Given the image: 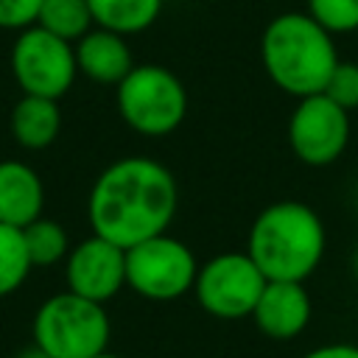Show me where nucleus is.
Instances as JSON below:
<instances>
[{
	"mask_svg": "<svg viewBox=\"0 0 358 358\" xmlns=\"http://www.w3.org/2000/svg\"><path fill=\"white\" fill-rule=\"evenodd\" d=\"M179 210L173 171L145 154L109 162L87 196L90 229L123 249L168 232Z\"/></svg>",
	"mask_w": 358,
	"mask_h": 358,
	"instance_id": "f257e3e1",
	"label": "nucleus"
},
{
	"mask_svg": "<svg viewBox=\"0 0 358 358\" xmlns=\"http://www.w3.org/2000/svg\"><path fill=\"white\" fill-rule=\"evenodd\" d=\"M327 229L322 215L299 201L280 199L266 204L246 235V255L257 263L266 280L305 282L324 260Z\"/></svg>",
	"mask_w": 358,
	"mask_h": 358,
	"instance_id": "f03ea898",
	"label": "nucleus"
},
{
	"mask_svg": "<svg viewBox=\"0 0 358 358\" xmlns=\"http://www.w3.org/2000/svg\"><path fill=\"white\" fill-rule=\"evenodd\" d=\"M260 64L268 81L291 98L322 92L338 64L336 36L308 11H282L260 34Z\"/></svg>",
	"mask_w": 358,
	"mask_h": 358,
	"instance_id": "7ed1b4c3",
	"label": "nucleus"
},
{
	"mask_svg": "<svg viewBox=\"0 0 358 358\" xmlns=\"http://www.w3.org/2000/svg\"><path fill=\"white\" fill-rule=\"evenodd\" d=\"M120 120L140 137H168L187 117V87L165 64L143 62L115 87Z\"/></svg>",
	"mask_w": 358,
	"mask_h": 358,
	"instance_id": "20e7f679",
	"label": "nucleus"
},
{
	"mask_svg": "<svg viewBox=\"0 0 358 358\" xmlns=\"http://www.w3.org/2000/svg\"><path fill=\"white\" fill-rule=\"evenodd\" d=\"M31 333L34 344L50 358H92L109 350L112 322L103 302L64 288L36 308Z\"/></svg>",
	"mask_w": 358,
	"mask_h": 358,
	"instance_id": "39448f33",
	"label": "nucleus"
},
{
	"mask_svg": "<svg viewBox=\"0 0 358 358\" xmlns=\"http://www.w3.org/2000/svg\"><path fill=\"white\" fill-rule=\"evenodd\" d=\"M199 260L193 249L171 235L159 232L126 249V288L148 302H173L193 291Z\"/></svg>",
	"mask_w": 358,
	"mask_h": 358,
	"instance_id": "423d86ee",
	"label": "nucleus"
},
{
	"mask_svg": "<svg viewBox=\"0 0 358 358\" xmlns=\"http://www.w3.org/2000/svg\"><path fill=\"white\" fill-rule=\"evenodd\" d=\"M266 274L257 268V263L243 252H218L199 263L193 296L196 305L221 322H241L252 316L263 288Z\"/></svg>",
	"mask_w": 358,
	"mask_h": 358,
	"instance_id": "0eeeda50",
	"label": "nucleus"
},
{
	"mask_svg": "<svg viewBox=\"0 0 358 358\" xmlns=\"http://www.w3.org/2000/svg\"><path fill=\"white\" fill-rule=\"evenodd\" d=\"M11 76L22 95H42L59 101L78 78L73 42L31 25L22 28L11 45Z\"/></svg>",
	"mask_w": 358,
	"mask_h": 358,
	"instance_id": "6e6552de",
	"label": "nucleus"
},
{
	"mask_svg": "<svg viewBox=\"0 0 358 358\" xmlns=\"http://www.w3.org/2000/svg\"><path fill=\"white\" fill-rule=\"evenodd\" d=\"M350 112L324 92L296 98L285 126L291 154L308 168H327L341 159L350 145Z\"/></svg>",
	"mask_w": 358,
	"mask_h": 358,
	"instance_id": "1a4fd4ad",
	"label": "nucleus"
},
{
	"mask_svg": "<svg viewBox=\"0 0 358 358\" xmlns=\"http://www.w3.org/2000/svg\"><path fill=\"white\" fill-rule=\"evenodd\" d=\"M64 285L78 296L106 305L126 288V249L92 232L70 246L64 257Z\"/></svg>",
	"mask_w": 358,
	"mask_h": 358,
	"instance_id": "9d476101",
	"label": "nucleus"
},
{
	"mask_svg": "<svg viewBox=\"0 0 358 358\" xmlns=\"http://www.w3.org/2000/svg\"><path fill=\"white\" fill-rule=\"evenodd\" d=\"M249 319L266 338L291 341L308 330L313 319V299L305 282L268 280Z\"/></svg>",
	"mask_w": 358,
	"mask_h": 358,
	"instance_id": "9b49d317",
	"label": "nucleus"
},
{
	"mask_svg": "<svg viewBox=\"0 0 358 358\" xmlns=\"http://www.w3.org/2000/svg\"><path fill=\"white\" fill-rule=\"evenodd\" d=\"M73 48H76L78 73L101 87H117L137 64L129 39L101 25H92Z\"/></svg>",
	"mask_w": 358,
	"mask_h": 358,
	"instance_id": "f8f14e48",
	"label": "nucleus"
},
{
	"mask_svg": "<svg viewBox=\"0 0 358 358\" xmlns=\"http://www.w3.org/2000/svg\"><path fill=\"white\" fill-rule=\"evenodd\" d=\"M45 210V185L22 159H0V221L28 227Z\"/></svg>",
	"mask_w": 358,
	"mask_h": 358,
	"instance_id": "ddd939ff",
	"label": "nucleus"
},
{
	"mask_svg": "<svg viewBox=\"0 0 358 358\" xmlns=\"http://www.w3.org/2000/svg\"><path fill=\"white\" fill-rule=\"evenodd\" d=\"M11 137L28 151H45L62 131L59 101L42 95H22L11 109Z\"/></svg>",
	"mask_w": 358,
	"mask_h": 358,
	"instance_id": "4468645a",
	"label": "nucleus"
},
{
	"mask_svg": "<svg viewBox=\"0 0 358 358\" xmlns=\"http://www.w3.org/2000/svg\"><path fill=\"white\" fill-rule=\"evenodd\" d=\"M87 3L95 25L123 36L148 31L162 14V0H87Z\"/></svg>",
	"mask_w": 358,
	"mask_h": 358,
	"instance_id": "2eb2a0df",
	"label": "nucleus"
},
{
	"mask_svg": "<svg viewBox=\"0 0 358 358\" xmlns=\"http://www.w3.org/2000/svg\"><path fill=\"white\" fill-rule=\"evenodd\" d=\"M36 25L76 45L95 25V20L87 0H42Z\"/></svg>",
	"mask_w": 358,
	"mask_h": 358,
	"instance_id": "dca6fc26",
	"label": "nucleus"
},
{
	"mask_svg": "<svg viewBox=\"0 0 358 358\" xmlns=\"http://www.w3.org/2000/svg\"><path fill=\"white\" fill-rule=\"evenodd\" d=\"M22 238H25V249H28L34 268H48V266L64 263V257L70 252L67 229L59 221L45 218V215H39L28 227H22Z\"/></svg>",
	"mask_w": 358,
	"mask_h": 358,
	"instance_id": "f3484780",
	"label": "nucleus"
},
{
	"mask_svg": "<svg viewBox=\"0 0 358 358\" xmlns=\"http://www.w3.org/2000/svg\"><path fill=\"white\" fill-rule=\"evenodd\" d=\"M31 268L22 229L0 221V296L14 294L28 280Z\"/></svg>",
	"mask_w": 358,
	"mask_h": 358,
	"instance_id": "a211bd4d",
	"label": "nucleus"
},
{
	"mask_svg": "<svg viewBox=\"0 0 358 358\" xmlns=\"http://www.w3.org/2000/svg\"><path fill=\"white\" fill-rule=\"evenodd\" d=\"M308 14L327 28L333 36H347L358 31V0H305Z\"/></svg>",
	"mask_w": 358,
	"mask_h": 358,
	"instance_id": "6ab92c4d",
	"label": "nucleus"
},
{
	"mask_svg": "<svg viewBox=\"0 0 358 358\" xmlns=\"http://www.w3.org/2000/svg\"><path fill=\"white\" fill-rule=\"evenodd\" d=\"M322 92L333 98L338 106H344L347 112H355L358 109V62L338 59Z\"/></svg>",
	"mask_w": 358,
	"mask_h": 358,
	"instance_id": "aec40b11",
	"label": "nucleus"
},
{
	"mask_svg": "<svg viewBox=\"0 0 358 358\" xmlns=\"http://www.w3.org/2000/svg\"><path fill=\"white\" fill-rule=\"evenodd\" d=\"M42 0H0V28L22 31L36 25Z\"/></svg>",
	"mask_w": 358,
	"mask_h": 358,
	"instance_id": "412c9836",
	"label": "nucleus"
},
{
	"mask_svg": "<svg viewBox=\"0 0 358 358\" xmlns=\"http://www.w3.org/2000/svg\"><path fill=\"white\" fill-rule=\"evenodd\" d=\"M302 358H358V344L350 341H330L308 350Z\"/></svg>",
	"mask_w": 358,
	"mask_h": 358,
	"instance_id": "4be33fe9",
	"label": "nucleus"
},
{
	"mask_svg": "<svg viewBox=\"0 0 358 358\" xmlns=\"http://www.w3.org/2000/svg\"><path fill=\"white\" fill-rule=\"evenodd\" d=\"M14 358H50L45 350H39L36 344H31V347H25V350H20Z\"/></svg>",
	"mask_w": 358,
	"mask_h": 358,
	"instance_id": "5701e85b",
	"label": "nucleus"
},
{
	"mask_svg": "<svg viewBox=\"0 0 358 358\" xmlns=\"http://www.w3.org/2000/svg\"><path fill=\"white\" fill-rule=\"evenodd\" d=\"M350 268H352V277H355V282H358V246H355V252H352V257H350Z\"/></svg>",
	"mask_w": 358,
	"mask_h": 358,
	"instance_id": "b1692460",
	"label": "nucleus"
},
{
	"mask_svg": "<svg viewBox=\"0 0 358 358\" xmlns=\"http://www.w3.org/2000/svg\"><path fill=\"white\" fill-rule=\"evenodd\" d=\"M92 358H120V355H115V352H109V350H103V352H98V355H92Z\"/></svg>",
	"mask_w": 358,
	"mask_h": 358,
	"instance_id": "393cba45",
	"label": "nucleus"
},
{
	"mask_svg": "<svg viewBox=\"0 0 358 358\" xmlns=\"http://www.w3.org/2000/svg\"><path fill=\"white\" fill-rule=\"evenodd\" d=\"M355 190H358V187H355Z\"/></svg>",
	"mask_w": 358,
	"mask_h": 358,
	"instance_id": "a878e982",
	"label": "nucleus"
}]
</instances>
